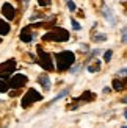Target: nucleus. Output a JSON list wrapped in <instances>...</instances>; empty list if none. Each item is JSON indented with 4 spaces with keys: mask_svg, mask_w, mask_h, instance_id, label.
Listing matches in <instances>:
<instances>
[{
    "mask_svg": "<svg viewBox=\"0 0 127 128\" xmlns=\"http://www.w3.org/2000/svg\"><path fill=\"white\" fill-rule=\"evenodd\" d=\"M110 58H111V50H108V52H105V53H104V61L108 62V61H110Z\"/></svg>",
    "mask_w": 127,
    "mask_h": 128,
    "instance_id": "17",
    "label": "nucleus"
},
{
    "mask_svg": "<svg viewBox=\"0 0 127 128\" xmlns=\"http://www.w3.org/2000/svg\"><path fill=\"white\" fill-rule=\"evenodd\" d=\"M71 24H72V28H74V30H77V31L82 28V27H80V24H79L77 20H71Z\"/></svg>",
    "mask_w": 127,
    "mask_h": 128,
    "instance_id": "18",
    "label": "nucleus"
},
{
    "mask_svg": "<svg viewBox=\"0 0 127 128\" xmlns=\"http://www.w3.org/2000/svg\"><path fill=\"white\" fill-rule=\"evenodd\" d=\"M66 5H68V8L71 10V11H75V3H74V2H68Z\"/></svg>",
    "mask_w": 127,
    "mask_h": 128,
    "instance_id": "21",
    "label": "nucleus"
},
{
    "mask_svg": "<svg viewBox=\"0 0 127 128\" xmlns=\"http://www.w3.org/2000/svg\"><path fill=\"white\" fill-rule=\"evenodd\" d=\"M80 50H82L83 53H86L88 50H90V47H88V44H82V46H80Z\"/></svg>",
    "mask_w": 127,
    "mask_h": 128,
    "instance_id": "19",
    "label": "nucleus"
},
{
    "mask_svg": "<svg viewBox=\"0 0 127 128\" xmlns=\"http://www.w3.org/2000/svg\"><path fill=\"white\" fill-rule=\"evenodd\" d=\"M122 103H125V105H127V95H125V97L122 98Z\"/></svg>",
    "mask_w": 127,
    "mask_h": 128,
    "instance_id": "23",
    "label": "nucleus"
},
{
    "mask_svg": "<svg viewBox=\"0 0 127 128\" xmlns=\"http://www.w3.org/2000/svg\"><path fill=\"white\" fill-rule=\"evenodd\" d=\"M118 76H122V78H127V67L119 69L118 70Z\"/></svg>",
    "mask_w": 127,
    "mask_h": 128,
    "instance_id": "16",
    "label": "nucleus"
},
{
    "mask_svg": "<svg viewBox=\"0 0 127 128\" xmlns=\"http://www.w3.org/2000/svg\"><path fill=\"white\" fill-rule=\"evenodd\" d=\"M124 117H125V119H127V111H125V112H124Z\"/></svg>",
    "mask_w": 127,
    "mask_h": 128,
    "instance_id": "24",
    "label": "nucleus"
},
{
    "mask_svg": "<svg viewBox=\"0 0 127 128\" xmlns=\"http://www.w3.org/2000/svg\"><path fill=\"white\" fill-rule=\"evenodd\" d=\"M38 55H39V64H41V67L42 69H46V70H53L56 69L53 66V62H52V56H50V53H46L41 47H38Z\"/></svg>",
    "mask_w": 127,
    "mask_h": 128,
    "instance_id": "5",
    "label": "nucleus"
},
{
    "mask_svg": "<svg viewBox=\"0 0 127 128\" xmlns=\"http://www.w3.org/2000/svg\"><path fill=\"white\" fill-rule=\"evenodd\" d=\"M55 61H56V70L58 72H65V70L71 69V66L75 62V53L69 52V50L55 53Z\"/></svg>",
    "mask_w": 127,
    "mask_h": 128,
    "instance_id": "1",
    "label": "nucleus"
},
{
    "mask_svg": "<svg viewBox=\"0 0 127 128\" xmlns=\"http://www.w3.org/2000/svg\"><path fill=\"white\" fill-rule=\"evenodd\" d=\"M44 41H55V42H66L69 41V33L68 30L65 28H53L52 31H49V33H46L42 36Z\"/></svg>",
    "mask_w": 127,
    "mask_h": 128,
    "instance_id": "2",
    "label": "nucleus"
},
{
    "mask_svg": "<svg viewBox=\"0 0 127 128\" xmlns=\"http://www.w3.org/2000/svg\"><path fill=\"white\" fill-rule=\"evenodd\" d=\"M16 70V60H8V61H3L2 66H0V80H5L6 81V76H10L14 74Z\"/></svg>",
    "mask_w": 127,
    "mask_h": 128,
    "instance_id": "4",
    "label": "nucleus"
},
{
    "mask_svg": "<svg viewBox=\"0 0 127 128\" xmlns=\"http://www.w3.org/2000/svg\"><path fill=\"white\" fill-rule=\"evenodd\" d=\"M3 128H6V126H3Z\"/></svg>",
    "mask_w": 127,
    "mask_h": 128,
    "instance_id": "26",
    "label": "nucleus"
},
{
    "mask_svg": "<svg viewBox=\"0 0 127 128\" xmlns=\"http://www.w3.org/2000/svg\"><path fill=\"white\" fill-rule=\"evenodd\" d=\"M38 81L41 83V86L46 89V91H49V89H50V84H52V83H50V78H49L46 74H42L39 78H38Z\"/></svg>",
    "mask_w": 127,
    "mask_h": 128,
    "instance_id": "10",
    "label": "nucleus"
},
{
    "mask_svg": "<svg viewBox=\"0 0 127 128\" xmlns=\"http://www.w3.org/2000/svg\"><path fill=\"white\" fill-rule=\"evenodd\" d=\"M88 70H90V72H96V70H99V64H94V66H90V67H88Z\"/></svg>",
    "mask_w": 127,
    "mask_h": 128,
    "instance_id": "20",
    "label": "nucleus"
},
{
    "mask_svg": "<svg viewBox=\"0 0 127 128\" xmlns=\"http://www.w3.org/2000/svg\"><path fill=\"white\" fill-rule=\"evenodd\" d=\"M41 6H47V5H50V2H38Z\"/></svg>",
    "mask_w": 127,
    "mask_h": 128,
    "instance_id": "22",
    "label": "nucleus"
},
{
    "mask_svg": "<svg viewBox=\"0 0 127 128\" xmlns=\"http://www.w3.org/2000/svg\"><path fill=\"white\" fill-rule=\"evenodd\" d=\"M0 27H2V28H0V34H2V36H5L10 31V25L6 22H0Z\"/></svg>",
    "mask_w": 127,
    "mask_h": 128,
    "instance_id": "13",
    "label": "nucleus"
},
{
    "mask_svg": "<svg viewBox=\"0 0 127 128\" xmlns=\"http://www.w3.org/2000/svg\"><path fill=\"white\" fill-rule=\"evenodd\" d=\"M102 14H104V17L107 19V20H108V24L111 25V27L116 24V19H115V16H113L111 10H108V8H105V6H104V8H102Z\"/></svg>",
    "mask_w": 127,
    "mask_h": 128,
    "instance_id": "9",
    "label": "nucleus"
},
{
    "mask_svg": "<svg viewBox=\"0 0 127 128\" xmlns=\"http://www.w3.org/2000/svg\"><path fill=\"white\" fill-rule=\"evenodd\" d=\"M69 94V89H65V91H61L60 94H56V97L52 100V102H50V103H55V102H58L60 98H63V97H65V95H68Z\"/></svg>",
    "mask_w": 127,
    "mask_h": 128,
    "instance_id": "14",
    "label": "nucleus"
},
{
    "mask_svg": "<svg viewBox=\"0 0 127 128\" xmlns=\"http://www.w3.org/2000/svg\"><path fill=\"white\" fill-rule=\"evenodd\" d=\"M30 30H31L30 27H25V28L21 31V41H24V42H31V41H33L35 34L31 33Z\"/></svg>",
    "mask_w": 127,
    "mask_h": 128,
    "instance_id": "8",
    "label": "nucleus"
},
{
    "mask_svg": "<svg viewBox=\"0 0 127 128\" xmlns=\"http://www.w3.org/2000/svg\"><path fill=\"white\" fill-rule=\"evenodd\" d=\"M28 78L25 76L24 74H14L11 76V78L8 80V88H13V89H17V88H22L27 84Z\"/></svg>",
    "mask_w": 127,
    "mask_h": 128,
    "instance_id": "6",
    "label": "nucleus"
},
{
    "mask_svg": "<svg viewBox=\"0 0 127 128\" xmlns=\"http://www.w3.org/2000/svg\"><path fill=\"white\" fill-rule=\"evenodd\" d=\"M42 100V95L36 91V89H28L27 91V94L22 97V100H21V105H22V108H28L31 103H35V102H41Z\"/></svg>",
    "mask_w": 127,
    "mask_h": 128,
    "instance_id": "3",
    "label": "nucleus"
},
{
    "mask_svg": "<svg viewBox=\"0 0 127 128\" xmlns=\"http://www.w3.org/2000/svg\"><path fill=\"white\" fill-rule=\"evenodd\" d=\"M121 128H127V126H121Z\"/></svg>",
    "mask_w": 127,
    "mask_h": 128,
    "instance_id": "25",
    "label": "nucleus"
},
{
    "mask_svg": "<svg viewBox=\"0 0 127 128\" xmlns=\"http://www.w3.org/2000/svg\"><path fill=\"white\" fill-rule=\"evenodd\" d=\"M93 41H94V42H105V41H107V34L99 33V34H96V36H93Z\"/></svg>",
    "mask_w": 127,
    "mask_h": 128,
    "instance_id": "12",
    "label": "nucleus"
},
{
    "mask_svg": "<svg viewBox=\"0 0 127 128\" xmlns=\"http://www.w3.org/2000/svg\"><path fill=\"white\" fill-rule=\"evenodd\" d=\"M121 41L127 44V27H124V28L121 30Z\"/></svg>",
    "mask_w": 127,
    "mask_h": 128,
    "instance_id": "15",
    "label": "nucleus"
},
{
    "mask_svg": "<svg viewBox=\"0 0 127 128\" xmlns=\"http://www.w3.org/2000/svg\"><path fill=\"white\" fill-rule=\"evenodd\" d=\"M113 88H115V91H121V89H124L125 88V80L119 81L118 78H115L113 80Z\"/></svg>",
    "mask_w": 127,
    "mask_h": 128,
    "instance_id": "11",
    "label": "nucleus"
},
{
    "mask_svg": "<svg viewBox=\"0 0 127 128\" xmlns=\"http://www.w3.org/2000/svg\"><path fill=\"white\" fill-rule=\"evenodd\" d=\"M2 14L8 19V20H13L16 16V12H14V8H13V5L8 3V2H3L2 3Z\"/></svg>",
    "mask_w": 127,
    "mask_h": 128,
    "instance_id": "7",
    "label": "nucleus"
}]
</instances>
